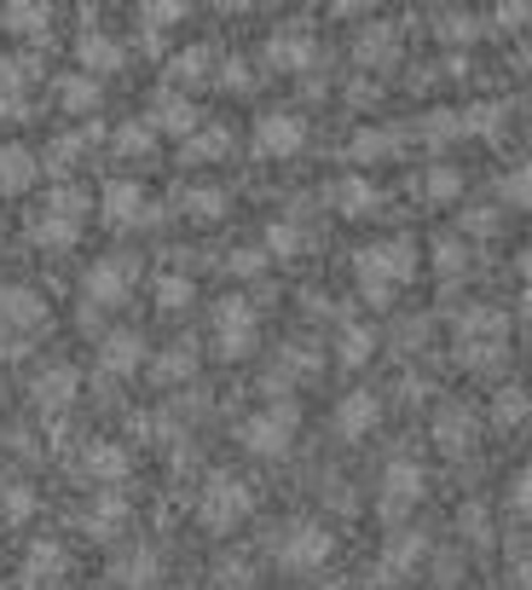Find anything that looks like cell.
Here are the masks:
<instances>
[{
    "instance_id": "6da1fadb",
    "label": "cell",
    "mask_w": 532,
    "mask_h": 590,
    "mask_svg": "<svg viewBox=\"0 0 532 590\" xmlns=\"http://www.w3.org/2000/svg\"><path fill=\"white\" fill-rule=\"evenodd\" d=\"M417 267H423V255H417L411 238H376V244H365L359 255H353V278H359V296L371 307H388L417 278Z\"/></svg>"
},
{
    "instance_id": "7a4b0ae2",
    "label": "cell",
    "mask_w": 532,
    "mask_h": 590,
    "mask_svg": "<svg viewBox=\"0 0 532 590\" xmlns=\"http://www.w3.org/2000/svg\"><path fill=\"white\" fill-rule=\"evenodd\" d=\"M295 428H301V412H295V400H272L267 412H249L238 423V446L249 457H284L295 446Z\"/></svg>"
},
{
    "instance_id": "3957f363",
    "label": "cell",
    "mask_w": 532,
    "mask_h": 590,
    "mask_svg": "<svg viewBox=\"0 0 532 590\" xmlns=\"http://www.w3.org/2000/svg\"><path fill=\"white\" fill-rule=\"evenodd\" d=\"M336 556V532L324 521H290L278 538V568L284 573H319Z\"/></svg>"
},
{
    "instance_id": "277c9868",
    "label": "cell",
    "mask_w": 532,
    "mask_h": 590,
    "mask_svg": "<svg viewBox=\"0 0 532 590\" xmlns=\"http://www.w3.org/2000/svg\"><path fill=\"white\" fill-rule=\"evenodd\" d=\"M249 509H255V493H249L238 475H215V480L197 493V521L209 527V532H232V527H243Z\"/></svg>"
},
{
    "instance_id": "5b68a950",
    "label": "cell",
    "mask_w": 532,
    "mask_h": 590,
    "mask_svg": "<svg viewBox=\"0 0 532 590\" xmlns=\"http://www.w3.org/2000/svg\"><path fill=\"white\" fill-rule=\"evenodd\" d=\"M261 342V313L249 296H226L215 307V353L220 359H249Z\"/></svg>"
},
{
    "instance_id": "8992f818",
    "label": "cell",
    "mask_w": 532,
    "mask_h": 590,
    "mask_svg": "<svg viewBox=\"0 0 532 590\" xmlns=\"http://www.w3.org/2000/svg\"><path fill=\"white\" fill-rule=\"evenodd\" d=\"M423 493H428L423 469L411 464V457H394V464L383 469V486H376V516H383L388 527H399L423 504Z\"/></svg>"
},
{
    "instance_id": "52a82bcc",
    "label": "cell",
    "mask_w": 532,
    "mask_h": 590,
    "mask_svg": "<svg viewBox=\"0 0 532 590\" xmlns=\"http://www.w3.org/2000/svg\"><path fill=\"white\" fill-rule=\"evenodd\" d=\"M255 151L261 157H301L307 151V116L290 111V105H278V111H261L255 116Z\"/></svg>"
},
{
    "instance_id": "ba28073f",
    "label": "cell",
    "mask_w": 532,
    "mask_h": 590,
    "mask_svg": "<svg viewBox=\"0 0 532 590\" xmlns=\"http://www.w3.org/2000/svg\"><path fill=\"white\" fill-rule=\"evenodd\" d=\"M134 278H139V261L134 255H105V261H93L87 278H82V296L93 307H122L134 296Z\"/></svg>"
},
{
    "instance_id": "9c48e42d",
    "label": "cell",
    "mask_w": 532,
    "mask_h": 590,
    "mask_svg": "<svg viewBox=\"0 0 532 590\" xmlns=\"http://www.w3.org/2000/svg\"><path fill=\"white\" fill-rule=\"evenodd\" d=\"M145 127H150V134L191 139L197 127H202V111H197V99H191V93L163 87V93H150V105H145Z\"/></svg>"
},
{
    "instance_id": "30bf717a",
    "label": "cell",
    "mask_w": 532,
    "mask_h": 590,
    "mask_svg": "<svg viewBox=\"0 0 532 590\" xmlns=\"http://www.w3.org/2000/svg\"><path fill=\"white\" fill-rule=\"evenodd\" d=\"M267 64L284 70V75L313 70V64H319V41H313L307 23H278V30L267 35Z\"/></svg>"
},
{
    "instance_id": "8fae6325",
    "label": "cell",
    "mask_w": 532,
    "mask_h": 590,
    "mask_svg": "<svg viewBox=\"0 0 532 590\" xmlns=\"http://www.w3.org/2000/svg\"><path fill=\"white\" fill-rule=\"evenodd\" d=\"M98 215H105V226H122V232H128V226H145L150 215V192L139 186V179H111L105 192H98Z\"/></svg>"
},
{
    "instance_id": "7c38bea8",
    "label": "cell",
    "mask_w": 532,
    "mask_h": 590,
    "mask_svg": "<svg viewBox=\"0 0 532 590\" xmlns=\"http://www.w3.org/2000/svg\"><path fill=\"white\" fill-rule=\"evenodd\" d=\"M376 423H383V400H376L371 389L342 394L336 412H331V428L342 434V441H365V434H376Z\"/></svg>"
},
{
    "instance_id": "4fadbf2b",
    "label": "cell",
    "mask_w": 532,
    "mask_h": 590,
    "mask_svg": "<svg viewBox=\"0 0 532 590\" xmlns=\"http://www.w3.org/2000/svg\"><path fill=\"white\" fill-rule=\"evenodd\" d=\"M145 337L139 330H111L105 342H98V376H134V371H145Z\"/></svg>"
},
{
    "instance_id": "5bb4252c",
    "label": "cell",
    "mask_w": 532,
    "mask_h": 590,
    "mask_svg": "<svg viewBox=\"0 0 532 590\" xmlns=\"http://www.w3.org/2000/svg\"><path fill=\"white\" fill-rule=\"evenodd\" d=\"M75 394H82V371H75V365H46V371L30 382V400L41 405L46 417L70 412V405H75Z\"/></svg>"
},
{
    "instance_id": "9a60e30c",
    "label": "cell",
    "mask_w": 532,
    "mask_h": 590,
    "mask_svg": "<svg viewBox=\"0 0 532 590\" xmlns=\"http://www.w3.org/2000/svg\"><path fill=\"white\" fill-rule=\"evenodd\" d=\"M75 64H82V75H116L122 64H128V46H122L116 35L105 30H82V41H75Z\"/></svg>"
},
{
    "instance_id": "2e32d148",
    "label": "cell",
    "mask_w": 532,
    "mask_h": 590,
    "mask_svg": "<svg viewBox=\"0 0 532 590\" xmlns=\"http://www.w3.org/2000/svg\"><path fill=\"white\" fill-rule=\"evenodd\" d=\"M324 197H331V209H336L342 220H365L376 203H383V192H376L365 174H336L331 186H324Z\"/></svg>"
},
{
    "instance_id": "e0dca14e",
    "label": "cell",
    "mask_w": 532,
    "mask_h": 590,
    "mask_svg": "<svg viewBox=\"0 0 532 590\" xmlns=\"http://www.w3.org/2000/svg\"><path fill=\"white\" fill-rule=\"evenodd\" d=\"M353 64L359 70H388V64H399V30L394 23H365L359 30V41H353Z\"/></svg>"
},
{
    "instance_id": "ac0fdd59",
    "label": "cell",
    "mask_w": 532,
    "mask_h": 590,
    "mask_svg": "<svg viewBox=\"0 0 532 590\" xmlns=\"http://www.w3.org/2000/svg\"><path fill=\"white\" fill-rule=\"evenodd\" d=\"M428 434H435V446H440L446 457H463V452H469V441H474V412L451 400V405H440V412H435Z\"/></svg>"
},
{
    "instance_id": "d6986e66",
    "label": "cell",
    "mask_w": 532,
    "mask_h": 590,
    "mask_svg": "<svg viewBox=\"0 0 532 590\" xmlns=\"http://www.w3.org/2000/svg\"><path fill=\"white\" fill-rule=\"evenodd\" d=\"M111 579H116L122 590H157V579H163V556L150 550V545H134V550H122V556L111 561Z\"/></svg>"
},
{
    "instance_id": "ffe728a7",
    "label": "cell",
    "mask_w": 532,
    "mask_h": 590,
    "mask_svg": "<svg viewBox=\"0 0 532 590\" xmlns=\"http://www.w3.org/2000/svg\"><path fill=\"white\" fill-rule=\"evenodd\" d=\"M423 556H428V532L399 527V532L388 538V545H383V561H376V573H383V579H405Z\"/></svg>"
},
{
    "instance_id": "44dd1931",
    "label": "cell",
    "mask_w": 532,
    "mask_h": 590,
    "mask_svg": "<svg viewBox=\"0 0 532 590\" xmlns=\"http://www.w3.org/2000/svg\"><path fill=\"white\" fill-rule=\"evenodd\" d=\"M0 324H7L12 337H18V330H41L46 324V301L30 284H7V290H0Z\"/></svg>"
},
{
    "instance_id": "7402d4cb",
    "label": "cell",
    "mask_w": 532,
    "mask_h": 590,
    "mask_svg": "<svg viewBox=\"0 0 532 590\" xmlns=\"http://www.w3.org/2000/svg\"><path fill=\"white\" fill-rule=\"evenodd\" d=\"M41 174V157L30 145H0V197H23Z\"/></svg>"
},
{
    "instance_id": "603a6c76",
    "label": "cell",
    "mask_w": 532,
    "mask_h": 590,
    "mask_svg": "<svg viewBox=\"0 0 532 590\" xmlns=\"http://www.w3.org/2000/svg\"><path fill=\"white\" fill-rule=\"evenodd\" d=\"M70 568V556L59 538H41V545H30V556H23V584L30 590H46V584H59Z\"/></svg>"
},
{
    "instance_id": "cb8c5ba5",
    "label": "cell",
    "mask_w": 532,
    "mask_h": 590,
    "mask_svg": "<svg viewBox=\"0 0 532 590\" xmlns=\"http://www.w3.org/2000/svg\"><path fill=\"white\" fill-rule=\"evenodd\" d=\"M30 244L35 249H75V244H82V220L59 215V209H46V203H41V215L30 220Z\"/></svg>"
},
{
    "instance_id": "d4e9b609",
    "label": "cell",
    "mask_w": 532,
    "mask_h": 590,
    "mask_svg": "<svg viewBox=\"0 0 532 590\" xmlns=\"http://www.w3.org/2000/svg\"><path fill=\"white\" fill-rule=\"evenodd\" d=\"M215 70H220V53H215L209 41H191V46H180V53H174V64H168V75L180 82V93H186V87H197V82H209Z\"/></svg>"
},
{
    "instance_id": "484cf974",
    "label": "cell",
    "mask_w": 532,
    "mask_h": 590,
    "mask_svg": "<svg viewBox=\"0 0 532 590\" xmlns=\"http://www.w3.org/2000/svg\"><path fill=\"white\" fill-rule=\"evenodd\" d=\"M232 157V127H197V134L180 145V163L186 168H209Z\"/></svg>"
},
{
    "instance_id": "4316f807",
    "label": "cell",
    "mask_w": 532,
    "mask_h": 590,
    "mask_svg": "<svg viewBox=\"0 0 532 590\" xmlns=\"http://www.w3.org/2000/svg\"><path fill=\"white\" fill-rule=\"evenodd\" d=\"M503 337H510L503 307H463L458 313V342H503Z\"/></svg>"
},
{
    "instance_id": "83f0119b",
    "label": "cell",
    "mask_w": 532,
    "mask_h": 590,
    "mask_svg": "<svg viewBox=\"0 0 532 590\" xmlns=\"http://www.w3.org/2000/svg\"><path fill=\"white\" fill-rule=\"evenodd\" d=\"M197 376V348L191 342H174V348H163L157 359H150V382L157 389H180V382H191Z\"/></svg>"
},
{
    "instance_id": "f1b7e54d",
    "label": "cell",
    "mask_w": 532,
    "mask_h": 590,
    "mask_svg": "<svg viewBox=\"0 0 532 590\" xmlns=\"http://www.w3.org/2000/svg\"><path fill=\"white\" fill-rule=\"evenodd\" d=\"M82 469H87L98 486H111V493H116V480H128V452H122L116 441H93V446L82 452Z\"/></svg>"
},
{
    "instance_id": "f546056e",
    "label": "cell",
    "mask_w": 532,
    "mask_h": 590,
    "mask_svg": "<svg viewBox=\"0 0 532 590\" xmlns=\"http://www.w3.org/2000/svg\"><path fill=\"white\" fill-rule=\"evenodd\" d=\"M53 99L70 111V116H87V111H98V99H105V87L93 82V75H82V70H70V75H59L53 82Z\"/></svg>"
},
{
    "instance_id": "4dcf8cb0",
    "label": "cell",
    "mask_w": 532,
    "mask_h": 590,
    "mask_svg": "<svg viewBox=\"0 0 532 590\" xmlns=\"http://www.w3.org/2000/svg\"><path fill=\"white\" fill-rule=\"evenodd\" d=\"M226 209H232V197H226L220 186H186L180 192V215L191 226H215V220H226Z\"/></svg>"
},
{
    "instance_id": "1f68e13d",
    "label": "cell",
    "mask_w": 532,
    "mask_h": 590,
    "mask_svg": "<svg viewBox=\"0 0 532 590\" xmlns=\"http://www.w3.org/2000/svg\"><path fill=\"white\" fill-rule=\"evenodd\" d=\"M428 267H435L440 278H463V272L474 267V249H469V238H458V232L435 238V244H428Z\"/></svg>"
},
{
    "instance_id": "d6a6232c",
    "label": "cell",
    "mask_w": 532,
    "mask_h": 590,
    "mask_svg": "<svg viewBox=\"0 0 532 590\" xmlns=\"http://www.w3.org/2000/svg\"><path fill=\"white\" fill-rule=\"evenodd\" d=\"M46 23H53V7H46V0H12V7L0 12V30L7 35H46Z\"/></svg>"
},
{
    "instance_id": "836d02e7",
    "label": "cell",
    "mask_w": 532,
    "mask_h": 590,
    "mask_svg": "<svg viewBox=\"0 0 532 590\" xmlns=\"http://www.w3.org/2000/svg\"><path fill=\"white\" fill-rule=\"evenodd\" d=\"M371 359H376V330L371 324H342L336 330V365L359 371V365H371Z\"/></svg>"
},
{
    "instance_id": "e575fe53",
    "label": "cell",
    "mask_w": 532,
    "mask_h": 590,
    "mask_svg": "<svg viewBox=\"0 0 532 590\" xmlns=\"http://www.w3.org/2000/svg\"><path fill=\"white\" fill-rule=\"evenodd\" d=\"M23 87H30V59H0V116H30Z\"/></svg>"
},
{
    "instance_id": "d590c367",
    "label": "cell",
    "mask_w": 532,
    "mask_h": 590,
    "mask_svg": "<svg viewBox=\"0 0 532 590\" xmlns=\"http://www.w3.org/2000/svg\"><path fill=\"white\" fill-rule=\"evenodd\" d=\"M417 197H423V203H458V197H463V174L451 168V163L423 168V174H417Z\"/></svg>"
},
{
    "instance_id": "8d00e7d4",
    "label": "cell",
    "mask_w": 532,
    "mask_h": 590,
    "mask_svg": "<svg viewBox=\"0 0 532 590\" xmlns=\"http://www.w3.org/2000/svg\"><path fill=\"white\" fill-rule=\"evenodd\" d=\"M394 151H399L394 127H359V134L347 139V157L353 163H383V157H394Z\"/></svg>"
},
{
    "instance_id": "74e56055",
    "label": "cell",
    "mask_w": 532,
    "mask_h": 590,
    "mask_svg": "<svg viewBox=\"0 0 532 590\" xmlns=\"http://www.w3.org/2000/svg\"><path fill=\"white\" fill-rule=\"evenodd\" d=\"M122 521H128V498H122V493H98L93 509H87V532L93 538H116Z\"/></svg>"
},
{
    "instance_id": "f35d334b",
    "label": "cell",
    "mask_w": 532,
    "mask_h": 590,
    "mask_svg": "<svg viewBox=\"0 0 532 590\" xmlns=\"http://www.w3.org/2000/svg\"><path fill=\"white\" fill-rule=\"evenodd\" d=\"M503 111H510V105H498V99H474V105L458 111V127H463V134L492 139V134H503Z\"/></svg>"
},
{
    "instance_id": "ab89813d",
    "label": "cell",
    "mask_w": 532,
    "mask_h": 590,
    "mask_svg": "<svg viewBox=\"0 0 532 590\" xmlns=\"http://www.w3.org/2000/svg\"><path fill=\"white\" fill-rule=\"evenodd\" d=\"M295 255H307V232H301L295 220H272L267 226V261H295Z\"/></svg>"
},
{
    "instance_id": "60d3db41",
    "label": "cell",
    "mask_w": 532,
    "mask_h": 590,
    "mask_svg": "<svg viewBox=\"0 0 532 590\" xmlns=\"http://www.w3.org/2000/svg\"><path fill=\"white\" fill-rule=\"evenodd\" d=\"M150 145H157V134H150L145 122H122L116 134H111V151H116L122 163H145V157H150Z\"/></svg>"
},
{
    "instance_id": "b9f144b4",
    "label": "cell",
    "mask_w": 532,
    "mask_h": 590,
    "mask_svg": "<svg viewBox=\"0 0 532 590\" xmlns=\"http://www.w3.org/2000/svg\"><path fill=\"white\" fill-rule=\"evenodd\" d=\"M532 417V394L526 389H498V400H492V428H521Z\"/></svg>"
},
{
    "instance_id": "7bdbcfd3",
    "label": "cell",
    "mask_w": 532,
    "mask_h": 590,
    "mask_svg": "<svg viewBox=\"0 0 532 590\" xmlns=\"http://www.w3.org/2000/svg\"><path fill=\"white\" fill-rule=\"evenodd\" d=\"M150 296H157L163 313H180V307L197 296V284H191L186 272H157V278H150Z\"/></svg>"
},
{
    "instance_id": "ee69618b",
    "label": "cell",
    "mask_w": 532,
    "mask_h": 590,
    "mask_svg": "<svg viewBox=\"0 0 532 590\" xmlns=\"http://www.w3.org/2000/svg\"><path fill=\"white\" fill-rule=\"evenodd\" d=\"M0 516H7L12 527H23L35 516V486L30 480H12V486H0Z\"/></svg>"
},
{
    "instance_id": "f6af8a7d",
    "label": "cell",
    "mask_w": 532,
    "mask_h": 590,
    "mask_svg": "<svg viewBox=\"0 0 532 590\" xmlns=\"http://www.w3.org/2000/svg\"><path fill=\"white\" fill-rule=\"evenodd\" d=\"M180 18H191V7H186V0H157V7H150V0H145V7H139L145 35H163V30H174V23H180Z\"/></svg>"
},
{
    "instance_id": "bcb514c9",
    "label": "cell",
    "mask_w": 532,
    "mask_h": 590,
    "mask_svg": "<svg viewBox=\"0 0 532 590\" xmlns=\"http://www.w3.org/2000/svg\"><path fill=\"white\" fill-rule=\"evenodd\" d=\"M498 197L510 203V209H532V157H526V163H515L510 174L498 179Z\"/></svg>"
},
{
    "instance_id": "7dc6e473",
    "label": "cell",
    "mask_w": 532,
    "mask_h": 590,
    "mask_svg": "<svg viewBox=\"0 0 532 590\" xmlns=\"http://www.w3.org/2000/svg\"><path fill=\"white\" fill-rule=\"evenodd\" d=\"M458 359H463V371H498L503 359H510V348L503 342H463Z\"/></svg>"
},
{
    "instance_id": "c3c4849f",
    "label": "cell",
    "mask_w": 532,
    "mask_h": 590,
    "mask_svg": "<svg viewBox=\"0 0 532 590\" xmlns=\"http://www.w3.org/2000/svg\"><path fill=\"white\" fill-rule=\"evenodd\" d=\"M435 30H440V41H474L480 35V18L474 12H440Z\"/></svg>"
},
{
    "instance_id": "681fc988",
    "label": "cell",
    "mask_w": 532,
    "mask_h": 590,
    "mask_svg": "<svg viewBox=\"0 0 532 590\" xmlns=\"http://www.w3.org/2000/svg\"><path fill=\"white\" fill-rule=\"evenodd\" d=\"M458 527H463V538H474V545H492V509L487 504H463Z\"/></svg>"
},
{
    "instance_id": "f907efd6",
    "label": "cell",
    "mask_w": 532,
    "mask_h": 590,
    "mask_svg": "<svg viewBox=\"0 0 532 590\" xmlns=\"http://www.w3.org/2000/svg\"><path fill=\"white\" fill-rule=\"evenodd\" d=\"M46 209H59V215L87 220V192H82V186H53V192H46Z\"/></svg>"
},
{
    "instance_id": "816d5d0a",
    "label": "cell",
    "mask_w": 532,
    "mask_h": 590,
    "mask_svg": "<svg viewBox=\"0 0 532 590\" xmlns=\"http://www.w3.org/2000/svg\"><path fill=\"white\" fill-rule=\"evenodd\" d=\"M463 127H458V111H428V122H423V139H435V145H446V139H458Z\"/></svg>"
},
{
    "instance_id": "f5cc1de1",
    "label": "cell",
    "mask_w": 532,
    "mask_h": 590,
    "mask_svg": "<svg viewBox=\"0 0 532 590\" xmlns=\"http://www.w3.org/2000/svg\"><path fill=\"white\" fill-rule=\"evenodd\" d=\"M220 82H226V93H249V87H255V70H249L243 59H220Z\"/></svg>"
},
{
    "instance_id": "db71d44e",
    "label": "cell",
    "mask_w": 532,
    "mask_h": 590,
    "mask_svg": "<svg viewBox=\"0 0 532 590\" xmlns=\"http://www.w3.org/2000/svg\"><path fill=\"white\" fill-rule=\"evenodd\" d=\"M492 18H498V30H532V0H503Z\"/></svg>"
},
{
    "instance_id": "11a10c76",
    "label": "cell",
    "mask_w": 532,
    "mask_h": 590,
    "mask_svg": "<svg viewBox=\"0 0 532 590\" xmlns=\"http://www.w3.org/2000/svg\"><path fill=\"white\" fill-rule=\"evenodd\" d=\"M510 509H515L521 521H532V464H526V469L510 480Z\"/></svg>"
},
{
    "instance_id": "9f6ffc18",
    "label": "cell",
    "mask_w": 532,
    "mask_h": 590,
    "mask_svg": "<svg viewBox=\"0 0 532 590\" xmlns=\"http://www.w3.org/2000/svg\"><path fill=\"white\" fill-rule=\"evenodd\" d=\"M226 267H232V278H255L267 267V249H232V255H226Z\"/></svg>"
},
{
    "instance_id": "6f0895ef",
    "label": "cell",
    "mask_w": 532,
    "mask_h": 590,
    "mask_svg": "<svg viewBox=\"0 0 532 590\" xmlns=\"http://www.w3.org/2000/svg\"><path fill=\"white\" fill-rule=\"evenodd\" d=\"M498 232V209H463V238H492Z\"/></svg>"
},
{
    "instance_id": "680465c9",
    "label": "cell",
    "mask_w": 532,
    "mask_h": 590,
    "mask_svg": "<svg viewBox=\"0 0 532 590\" xmlns=\"http://www.w3.org/2000/svg\"><path fill=\"white\" fill-rule=\"evenodd\" d=\"M515 590H532V545L526 556H515Z\"/></svg>"
},
{
    "instance_id": "91938a15",
    "label": "cell",
    "mask_w": 532,
    "mask_h": 590,
    "mask_svg": "<svg viewBox=\"0 0 532 590\" xmlns=\"http://www.w3.org/2000/svg\"><path fill=\"white\" fill-rule=\"evenodd\" d=\"M23 353H30V342H18V337L0 342V359H23Z\"/></svg>"
},
{
    "instance_id": "94428289",
    "label": "cell",
    "mask_w": 532,
    "mask_h": 590,
    "mask_svg": "<svg viewBox=\"0 0 532 590\" xmlns=\"http://www.w3.org/2000/svg\"><path fill=\"white\" fill-rule=\"evenodd\" d=\"M521 319H532V284L521 290Z\"/></svg>"
},
{
    "instance_id": "6125c7cd",
    "label": "cell",
    "mask_w": 532,
    "mask_h": 590,
    "mask_svg": "<svg viewBox=\"0 0 532 590\" xmlns=\"http://www.w3.org/2000/svg\"><path fill=\"white\" fill-rule=\"evenodd\" d=\"M0 232H7V226H0Z\"/></svg>"
}]
</instances>
